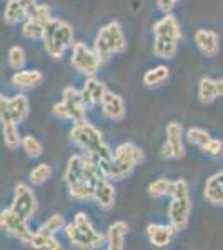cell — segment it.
<instances>
[{
	"label": "cell",
	"instance_id": "4fadbf2b",
	"mask_svg": "<svg viewBox=\"0 0 223 250\" xmlns=\"http://www.w3.org/2000/svg\"><path fill=\"white\" fill-rule=\"evenodd\" d=\"M102 110L105 117H108L110 120H115V122H119L125 117V112H127V108H125V102L123 99H122L120 95L113 94V92L107 90L102 99Z\"/></svg>",
	"mask_w": 223,
	"mask_h": 250
},
{
	"label": "cell",
	"instance_id": "7a4b0ae2",
	"mask_svg": "<svg viewBox=\"0 0 223 250\" xmlns=\"http://www.w3.org/2000/svg\"><path fill=\"white\" fill-rule=\"evenodd\" d=\"M42 42L45 52L52 59H62L67 48L74 45V27L65 20L52 17L45 23Z\"/></svg>",
	"mask_w": 223,
	"mask_h": 250
},
{
	"label": "cell",
	"instance_id": "9c48e42d",
	"mask_svg": "<svg viewBox=\"0 0 223 250\" xmlns=\"http://www.w3.org/2000/svg\"><path fill=\"white\" fill-rule=\"evenodd\" d=\"M0 230L7 232L9 235L15 237L17 240L27 245H28V242H30L32 235H34V232L28 227V222L23 220L20 215H17L10 207L3 208V210L0 212Z\"/></svg>",
	"mask_w": 223,
	"mask_h": 250
},
{
	"label": "cell",
	"instance_id": "d6a6232c",
	"mask_svg": "<svg viewBox=\"0 0 223 250\" xmlns=\"http://www.w3.org/2000/svg\"><path fill=\"white\" fill-rule=\"evenodd\" d=\"M22 148H23V152L30 157V159H39V157L43 154L42 144H40L34 135L22 137Z\"/></svg>",
	"mask_w": 223,
	"mask_h": 250
},
{
	"label": "cell",
	"instance_id": "d4e9b609",
	"mask_svg": "<svg viewBox=\"0 0 223 250\" xmlns=\"http://www.w3.org/2000/svg\"><path fill=\"white\" fill-rule=\"evenodd\" d=\"M27 19V12L19 0H7L5 10H3V22L7 25H15Z\"/></svg>",
	"mask_w": 223,
	"mask_h": 250
},
{
	"label": "cell",
	"instance_id": "5bb4252c",
	"mask_svg": "<svg viewBox=\"0 0 223 250\" xmlns=\"http://www.w3.org/2000/svg\"><path fill=\"white\" fill-rule=\"evenodd\" d=\"M195 43L200 48V52L206 57H215L220 50V39H218L217 32L200 29L195 34Z\"/></svg>",
	"mask_w": 223,
	"mask_h": 250
},
{
	"label": "cell",
	"instance_id": "7bdbcfd3",
	"mask_svg": "<svg viewBox=\"0 0 223 250\" xmlns=\"http://www.w3.org/2000/svg\"><path fill=\"white\" fill-rule=\"evenodd\" d=\"M215 88H217V97H223V79L215 80Z\"/></svg>",
	"mask_w": 223,
	"mask_h": 250
},
{
	"label": "cell",
	"instance_id": "44dd1931",
	"mask_svg": "<svg viewBox=\"0 0 223 250\" xmlns=\"http://www.w3.org/2000/svg\"><path fill=\"white\" fill-rule=\"evenodd\" d=\"M178 40L163 37V35H155L153 40V54L160 59H173L178 52Z\"/></svg>",
	"mask_w": 223,
	"mask_h": 250
},
{
	"label": "cell",
	"instance_id": "484cf974",
	"mask_svg": "<svg viewBox=\"0 0 223 250\" xmlns=\"http://www.w3.org/2000/svg\"><path fill=\"white\" fill-rule=\"evenodd\" d=\"M28 245L34 249H40V250H62V244L55 239V235H50V233H43V232H34Z\"/></svg>",
	"mask_w": 223,
	"mask_h": 250
},
{
	"label": "cell",
	"instance_id": "52a82bcc",
	"mask_svg": "<svg viewBox=\"0 0 223 250\" xmlns=\"http://www.w3.org/2000/svg\"><path fill=\"white\" fill-rule=\"evenodd\" d=\"M30 112V104L23 94L14 95L10 99L3 97L0 100V124H20L27 119Z\"/></svg>",
	"mask_w": 223,
	"mask_h": 250
},
{
	"label": "cell",
	"instance_id": "8fae6325",
	"mask_svg": "<svg viewBox=\"0 0 223 250\" xmlns=\"http://www.w3.org/2000/svg\"><path fill=\"white\" fill-rule=\"evenodd\" d=\"M190 210H192V200L190 197H178V199H172L168 207V220L170 225L178 232L185 230L188 225L190 219Z\"/></svg>",
	"mask_w": 223,
	"mask_h": 250
},
{
	"label": "cell",
	"instance_id": "ba28073f",
	"mask_svg": "<svg viewBox=\"0 0 223 250\" xmlns=\"http://www.w3.org/2000/svg\"><path fill=\"white\" fill-rule=\"evenodd\" d=\"M70 63L80 74L87 75V77H93L100 70V65H102L100 59L97 57L95 50L88 48L83 42H77L72 45Z\"/></svg>",
	"mask_w": 223,
	"mask_h": 250
},
{
	"label": "cell",
	"instance_id": "8992f818",
	"mask_svg": "<svg viewBox=\"0 0 223 250\" xmlns=\"http://www.w3.org/2000/svg\"><path fill=\"white\" fill-rule=\"evenodd\" d=\"M85 112H87V107L83 105L82 94H80V90H77L75 87L63 88L62 102L54 105V115L62 120L77 122V120L85 119Z\"/></svg>",
	"mask_w": 223,
	"mask_h": 250
},
{
	"label": "cell",
	"instance_id": "cb8c5ba5",
	"mask_svg": "<svg viewBox=\"0 0 223 250\" xmlns=\"http://www.w3.org/2000/svg\"><path fill=\"white\" fill-rule=\"evenodd\" d=\"M68 187V195L74 200H93V195H95V185L88 180H79V182H74Z\"/></svg>",
	"mask_w": 223,
	"mask_h": 250
},
{
	"label": "cell",
	"instance_id": "f546056e",
	"mask_svg": "<svg viewBox=\"0 0 223 250\" xmlns=\"http://www.w3.org/2000/svg\"><path fill=\"white\" fill-rule=\"evenodd\" d=\"M43 30H45V25H42V23L35 22V20H32V19H25L22 23V35L25 39L42 40Z\"/></svg>",
	"mask_w": 223,
	"mask_h": 250
},
{
	"label": "cell",
	"instance_id": "3957f363",
	"mask_svg": "<svg viewBox=\"0 0 223 250\" xmlns=\"http://www.w3.org/2000/svg\"><path fill=\"white\" fill-rule=\"evenodd\" d=\"M145 160L143 150L132 142L120 144L113 150L107 167V177L110 180H123L133 172V168Z\"/></svg>",
	"mask_w": 223,
	"mask_h": 250
},
{
	"label": "cell",
	"instance_id": "ac0fdd59",
	"mask_svg": "<svg viewBox=\"0 0 223 250\" xmlns=\"http://www.w3.org/2000/svg\"><path fill=\"white\" fill-rule=\"evenodd\" d=\"M153 34L155 35H163V37H170L180 40L182 39V29L178 20L170 14H165L163 19H160L158 22L153 25Z\"/></svg>",
	"mask_w": 223,
	"mask_h": 250
},
{
	"label": "cell",
	"instance_id": "ffe728a7",
	"mask_svg": "<svg viewBox=\"0 0 223 250\" xmlns=\"http://www.w3.org/2000/svg\"><path fill=\"white\" fill-rule=\"evenodd\" d=\"M128 232V225L123 220H117L108 227L107 232V247L110 250H122L123 249L125 235Z\"/></svg>",
	"mask_w": 223,
	"mask_h": 250
},
{
	"label": "cell",
	"instance_id": "e0dca14e",
	"mask_svg": "<svg viewBox=\"0 0 223 250\" xmlns=\"http://www.w3.org/2000/svg\"><path fill=\"white\" fill-rule=\"evenodd\" d=\"M203 195L212 205L223 207V172L215 173L206 180Z\"/></svg>",
	"mask_w": 223,
	"mask_h": 250
},
{
	"label": "cell",
	"instance_id": "1f68e13d",
	"mask_svg": "<svg viewBox=\"0 0 223 250\" xmlns=\"http://www.w3.org/2000/svg\"><path fill=\"white\" fill-rule=\"evenodd\" d=\"M52 177V167L48 164H39L28 173V180L32 185H42Z\"/></svg>",
	"mask_w": 223,
	"mask_h": 250
},
{
	"label": "cell",
	"instance_id": "ab89813d",
	"mask_svg": "<svg viewBox=\"0 0 223 250\" xmlns=\"http://www.w3.org/2000/svg\"><path fill=\"white\" fill-rule=\"evenodd\" d=\"M19 2L22 3L23 9H25V12H27V19L34 17V14H35V12H37V9H39L37 0H19Z\"/></svg>",
	"mask_w": 223,
	"mask_h": 250
},
{
	"label": "cell",
	"instance_id": "f1b7e54d",
	"mask_svg": "<svg viewBox=\"0 0 223 250\" xmlns=\"http://www.w3.org/2000/svg\"><path fill=\"white\" fill-rule=\"evenodd\" d=\"M170 75V70L168 67L165 65H158V67H153L150 68L147 74L143 75V83L147 87H155V85H160L162 82L168 79Z\"/></svg>",
	"mask_w": 223,
	"mask_h": 250
},
{
	"label": "cell",
	"instance_id": "6da1fadb",
	"mask_svg": "<svg viewBox=\"0 0 223 250\" xmlns=\"http://www.w3.org/2000/svg\"><path fill=\"white\" fill-rule=\"evenodd\" d=\"M70 140L77 147H80L85 154L97 157L99 160L108 164L113 152L108 148V145L103 142V135L95 125H92L87 119L77 120L74 127L70 128Z\"/></svg>",
	"mask_w": 223,
	"mask_h": 250
},
{
	"label": "cell",
	"instance_id": "603a6c76",
	"mask_svg": "<svg viewBox=\"0 0 223 250\" xmlns=\"http://www.w3.org/2000/svg\"><path fill=\"white\" fill-rule=\"evenodd\" d=\"M83 179V155H72L67 162L65 172H63V180L67 185H70Z\"/></svg>",
	"mask_w": 223,
	"mask_h": 250
},
{
	"label": "cell",
	"instance_id": "60d3db41",
	"mask_svg": "<svg viewBox=\"0 0 223 250\" xmlns=\"http://www.w3.org/2000/svg\"><path fill=\"white\" fill-rule=\"evenodd\" d=\"M175 3H177V0H157L158 9H160L162 12H165V14H168V12L173 9Z\"/></svg>",
	"mask_w": 223,
	"mask_h": 250
},
{
	"label": "cell",
	"instance_id": "8d00e7d4",
	"mask_svg": "<svg viewBox=\"0 0 223 250\" xmlns=\"http://www.w3.org/2000/svg\"><path fill=\"white\" fill-rule=\"evenodd\" d=\"M168 195L172 197V199L186 197L188 195V184H186L183 179L172 180V182H170V188H168Z\"/></svg>",
	"mask_w": 223,
	"mask_h": 250
},
{
	"label": "cell",
	"instance_id": "74e56055",
	"mask_svg": "<svg viewBox=\"0 0 223 250\" xmlns=\"http://www.w3.org/2000/svg\"><path fill=\"white\" fill-rule=\"evenodd\" d=\"M203 152L210 157H220L223 154V144L217 139H210V142L203 147Z\"/></svg>",
	"mask_w": 223,
	"mask_h": 250
},
{
	"label": "cell",
	"instance_id": "d590c367",
	"mask_svg": "<svg viewBox=\"0 0 223 250\" xmlns=\"http://www.w3.org/2000/svg\"><path fill=\"white\" fill-rule=\"evenodd\" d=\"M172 180L168 179H157L155 182H152L148 185V193L152 197H162V195H168V188Z\"/></svg>",
	"mask_w": 223,
	"mask_h": 250
},
{
	"label": "cell",
	"instance_id": "5b68a950",
	"mask_svg": "<svg viewBox=\"0 0 223 250\" xmlns=\"http://www.w3.org/2000/svg\"><path fill=\"white\" fill-rule=\"evenodd\" d=\"M93 50L102 63L110 60L113 55L123 54L127 50V39L119 22H110L99 30L93 42Z\"/></svg>",
	"mask_w": 223,
	"mask_h": 250
},
{
	"label": "cell",
	"instance_id": "9a60e30c",
	"mask_svg": "<svg viewBox=\"0 0 223 250\" xmlns=\"http://www.w3.org/2000/svg\"><path fill=\"white\" fill-rule=\"evenodd\" d=\"M93 200L97 202L100 208L103 210H108V208L113 207L115 204V187H113L110 179H102L95 184V195H93Z\"/></svg>",
	"mask_w": 223,
	"mask_h": 250
},
{
	"label": "cell",
	"instance_id": "ee69618b",
	"mask_svg": "<svg viewBox=\"0 0 223 250\" xmlns=\"http://www.w3.org/2000/svg\"><path fill=\"white\" fill-rule=\"evenodd\" d=\"M3 99V95H2V92H0V100H2Z\"/></svg>",
	"mask_w": 223,
	"mask_h": 250
},
{
	"label": "cell",
	"instance_id": "7c38bea8",
	"mask_svg": "<svg viewBox=\"0 0 223 250\" xmlns=\"http://www.w3.org/2000/svg\"><path fill=\"white\" fill-rule=\"evenodd\" d=\"M107 90H108L107 85L103 82H100V80H97L95 75L93 77H87L83 83V88L80 90L83 105L87 108H92L95 104H102V99Z\"/></svg>",
	"mask_w": 223,
	"mask_h": 250
},
{
	"label": "cell",
	"instance_id": "b9f144b4",
	"mask_svg": "<svg viewBox=\"0 0 223 250\" xmlns=\"http://www.w3.org/2000/svg\"><path fill=\"white\" fill-rule=\"evenodd\" d=\"M160 159H173V150L167 142L162 145L160 148Z\"/></svg>",
	"mask_w": 223,
	"mask_h": 250
},
{
	"label": "cell",
	"instance_id": "7402d4cb",
	"mask_svg": "<svg viewBox=\"0 0 223 250\" xmlns=\"http://www.w3.org/2000/svg\"><path fill=\"white\" fill-rule=\"evenodd\" d=\"M43 82V74L40 70H19L12 77V83L19 88H34Z\"/></svg>",
	"mask_w": 223,
	"mask_h": 250
},
{
	"label": "cell",
	"instance_id": "83f0119b",
	"mask_svg": "<svg viewBox=\"0 0 223 250\" xmlns=\"http://www.w3.org/2000/svg\"><path fill=\"white\" fill-rule=\"evenodd\" d=\"M198 99L202 104H212L217 99V88H215V80L210 77H203L198 83Z\"/></svg>",
	"mask_w": 223,
	"mask_h": 250
},
{
	"label": "cell",
	"instance_id": "d6986e66",
	"mask_svg": "<svg viewBox=\"0 0 223 250\" xmlns=\"http://www.w3.org/2000/svg\"><path fill=\"white\" fill-rule=\"evenodd\" d=\"M167 144L173 150V159H182L185 155L183 147V128L180 124L172 122L167 125Z\"/></svg>",
	"mask_w": 223,
	"mask_h": 250
},
{
	"label": "cell",
	"instance_id": "4316f807",
	"mask_svg": "<svg viewBox=\"0 0 223 250\" xmlns=\"http://www.w3.org/2000/svg\"><path fill=\"white\" fill-rule=\"evenodd\" d=\"M2 135H3V144H5L7 148H10V150H17L20 145H22V137H20L17 124H3Z\"/></svg>",
	"mask_w": 223,
	"mask_h": 250
},
{
	"label": "cell",
	"instance_id": "836d02e7",
	"mask_svg": "<svg viewBox=\"0 0 223 250\" xmlns=\"http://www.w3.org/2000/svg\"><path fill=\"white\" fill-rule=\"evenodd\" d=\"M186 140L193 145H198V147L203 150L205 145L210 142V135H208V132L203 130V128L193 127V128H188V130H186Z\"/></svg>",
	"mask_w": 223,
	"mask_h": 250
},
{
	"label": "cell",
	"instance_id": "2e32d148",
	"mask_svg": "<svg viewBox=\"0 0 223 250\" xmlns=\"http://www.w3.org/2000/svg\"><path fill=\"white\" fill-rule=\"evenodd\" d=\"M177 230L172 225H162V224H150L147 227V235L148 240L153 247H167L173 239V233Z\"/></svg>",
	"mask_w": 223,
	"mask_h": 250
},
{
	"label": "cell",
	"instance_id": "f35d334b",
	"mask_svg": "<svg viewBox=\"0 0 223 250\" xmlns=\"http://www.w3.org/2000/svg\"><path fill=\"white\" fill-rule=\"evenodd\" d=\"M32 20H35V22L42 23V25H45V23L50 20V9H48V5H39L37 12L34 14V17H30Z\"/></svg>",
	"mask_w": 223,
	"mask_h": 250
},
{
	"label": "cell",
	"instance_id": "30bf717a",
	"mask_svg": "<svg viewBox=\"0 0 223 250\" xmlns=\"http://www.w3.org/2000/svg\"><path fill=\"white\" fill-rule=\"evenodd\" d=\"M10 208L23 220H30L37 212V197L27 184H17L14 188V200Z\"/></svg>",
	"mask_w": 223,
	"mask_h": 250
},
{
	"label": "cell",
	"instance_id": "277c9868",
	"mask_svg": "<svg viewBox=\"0 0 223 250\" xmlns=\"http://www.w3.org/2000/svg\"><path fill=\"white\" fill-rule=\"evenodd\" d=\"M63 232H65L67 239L70 240V244L79 249H99L105 244L103 233L95 230L92 222L88 220L87 213L83 212L75 213L74 222L65 224Z\"/></svg>",
	"mask_w": 223,
	"mask_h": 250
},
{
	"label": "cell",
	"instance_id": "e575fe53",
	"mask_svg": "<svg viewBox=\"0 0 223 250\" xmlns=\"http://www.w3.org/2000/svg\"><path fill=\"white\" fill-rule=\"evenodd\" d=\"M9 65L14 68V70H22L23 68V65H25V52H23L22 47H19V45L10 47Z\"/></svg>",
	"mask_w": 223,
	"mask_h": 250
},
{
	"label": "cell",
	"instance_id": "4dcf8cb0",
	"mask_svg": "<svg viewBox=\"0 0 223 250\" xmlns=\"http://www.w3.org/2000/svg\"><path fill=\"white\" fill-rule=\"evenodd\" d=\"M63 227H65V217H63L62 213H54V215H50L45 222H43L42 227H40L39 230L43 233L55 235L57 232L63 230Z\"/></svg>",
	"mask_w": 223,
	"mask_h": 250
}]
</instances>
